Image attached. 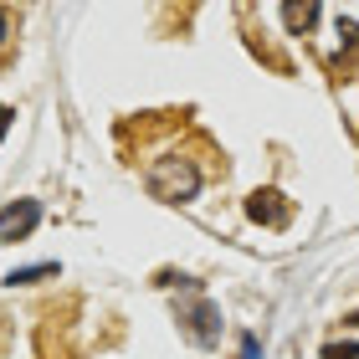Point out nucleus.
<instances>
[{"label": "nucleus", "instance_id": "nucleus-1", "mask_svg": "<svg viewBox=\"0 0 359 359\" xmlns=\"http://www.w3.org/2000/svg\"><path fill=\"white\" fill-rule=\"evenodd\" d=\"M144 190L154 195V201H165V205H190L195 195H201V165L185 154H165V159H154L149 170H144Z\"/></svg>", "mask_w": 359, "mask_h": 359}, {"label": "nucleus", "instance_id": "nucleus-2", "mask_svg": "<svg viewBox=\"0 0 359 359\" xmlns=\"http://www.w3.org/2000/svg\"><path fill=\"white\" fill-rule=\"evenodd\" d=\"M180 329H185V339H190V344H201V349L221 344V308L210 303L195 283H190V298L180 303Z\"/></svg>", "mask_w": 359, "mask_h": 359}, {"label": "nucleus", "instance_id": "nucleus-3", "mask_svg": "<svg viewBox=\"0 0 359 359\" xmlns=\"http://www.w3.org/2000/svg\"><path fill=\"white\" fill-rule=\"evenodd\" d=\"M41 226V201H11L0 210V241H26Z\"/></svg>", "mask_w": 359, "mask_h": 359}, {"label": "nucleus", "instance_id": "nucleus-4", "mask_svg": "<svg viewBox=\"0 0 359 359\" xmlns=\"http://www.w3.org/2000/svg\"><path fill=\"white\" fill-rule=\"evenodd\" d=\"M247 216H252L257 226L283 231V226L292 221V205L283 201V190H252V195H247Z\"/></svg>", "mask_w": 359, "mask_h": 359}, {"label": "nucleus", "instance_id": "nucleus-5", "mask_svg": "<svg viewBox=\"0 0 359 359\" xmlns=\"http://www.w3.org/2000/svg\"><path fill=\"white\" fill-rule=\"evenodd\" d=\"M318 6H313V0H308V6H283V26L292 31V36H308V31H313L318 26Z\"/></svg>", "mask_w": 359, "mask_h": 359}, {"label": "nucleus", "instance_id": "nucleus-6", "mask_svg": "<svg viewBox=\"0 0 359 359\" xmlns=\"http://www.w3.org/2000/svg\"><path fill=\"white\" fill-rule=\"evenodd\" d=\"M52 272H57V262H41V267H21V272H11L6 283L15 287V283H36V277H52Z\"/></svg>", "mask_w": 359, "mask_h": 359}, {"label": "nucleus", "instance_id": "nucleus-7", "mask_svg": "<svg viewBox=\"0 0 359 359\" xmlns=\"http://www.w3.org/2000/svg\"><path fill=\"white\" fill-rule=\"evenodd\" d=\"M323 359H359V344H329Z\"/></svg>", "mask_w": 359, "mask_h": 359}, {"label": "nucleus", "instance_id": "nucleus-8", "mask_svg": "<svg viewBox=\"0 0 359 359\" xmlns=\"http://www.w3.org/2000/svg\"><path fill=\"white\" fill-rule=\"evenodd\" d=\"M241 359H262V344H257V334H241Z\"/></svg>", "mask_w": 359, "mask_h": 359}, {"label": "nucleus", "instance_id": "nucleus-9", "mask_svg": "<svg viewBox=\"0 0 359 359\" xmlns=\"http://www.w3.org/2000/svg\"><path fill=\"white\" fill-rule=\"evenodd\" d=\"M11 118H15V113H11L6 103H0V139H6V134H11Z\"/></svg>", "mask_w": 359, "mask_h": 359}, {"label": "nucleus", "instance_id": "nucleus-10", "mask_svg": "<svg viewBox=\"0 0 359 359\" xmlns=\"http://www.w3.org/2000/svg\"><path fill=\"white\" fill-rule=\"evenodd\" d=\"M6 31H11V11L0 6V41H6Z\"/></svg>", "mask_w": 359, "mask_h": 359}, {"label": "nucleus", "instance_id": "nucleus-11", "mask_svg": "<svg viewBox=\"0 0 359 359\" xmlns=\"http://www.w3.org/2000/svg\"><path fill=\"white\" fill-rule=\"evenodd\" d=\"M344 323H359V313H349V318H344Z\"/></svg>", "mask_w": 359, "mask_h": 359}]
</instances>
